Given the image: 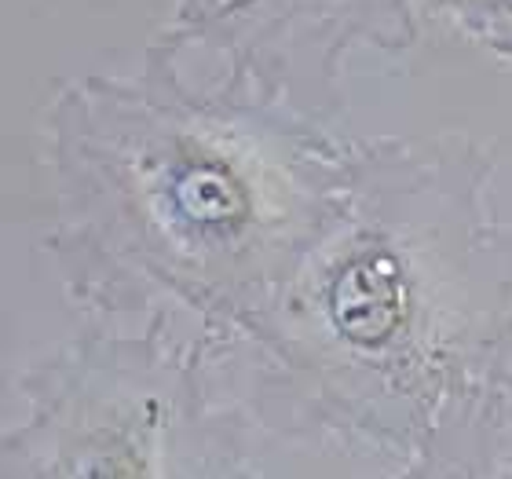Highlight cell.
Here are the masks:
<instances>
[{
  "instance_id": "3",
  "label": "cell",
  "mask_w": 512,
  "mask_h": 479,
  "mask_svg": "<svg viewBox=\"0 0 512 479\" xmlns=\"http://www.w3.org/2000/svg\"><path fill=\"white\" fill-rule=\"evenodd\" d=\"M0 479H256V428L202 333L88 330L19 373Z\"/></svg>"
},
{
  "instance_id": "4",
  "label": "cell",
  "mask_w": 512,
  "mask_h": 479,
  "mask_svg": "<svg viewBox=\"0 0 512 479\" xmlns=\"http://www.w3.org/2000/svg\"><path fill=\"white\" fill-rule=\"evenodd\" d=\"M417 0H213L165 30L183 52L205 48L264 96L333 125L344 114V70L355 52H410Z\"/></svg>"
},
{
  "instance_id": "1",
  "label": "cell",
  "mask_w": 512,
  "mask_h": 479,
  "mask_svg": "<svg viewBox=\"0 0 512 479\" xmlns=\"http://www.w3.org/2000/svg\"><path fill=\"white\" fill-rule=\"evenodd\" d=\"M180 59L161 33L132 74H85L55 92L44 249L81 311L191 315L224 344L330 227L355 139L235 74L191 85Z\"/></svg>"
},
{
  "instance_id": "8",
  "label": "cell",
  "mask_w": 512,
  "mask_h": 479,
  "mask_svg": "<svg viewBox=\"0 0 512 479\" xmlns=\"http://www.w3.org/2000/svg\"><path fill=\"white\" fill-rule=\"evenodd\" d=\"M417 4H421V15H436V11L443 8L447 0H417Z\"/></svg>"
},
{
  "instance_id": "2",
  "label": "cell",
  "mask_w": 512,
  "mask_h": 479,
  "mask_svg": "<svg viewBox=\"0 0 512 479\" xmlns=\"http://www.w3.org/2000/svg\"><path fill=\"white\" fill-rule=\"evenodd\" d=\"M209 352L256 432L406 458L512 352V220L494 209V154L465 132L355 139L330 227Z\"/></svg>"
},
{
  "instance_id": "6",
  "label": "cell",
  "mask_w": 512,
  "mask_h": 479,
  "mask_svg": "<svg viewBox=\"0 0 512 479\" xmlns=\"http://www.w3.org/2000/svg\"><path fill=\"white\" fill-rule=\"evenodd\" d=\"M436 15L502 63H512V0H447Z\"/></svg>"
},
{
  "instance_id": "7",
  "label": "cell",
  "mask_w": 512,
  "mask_h": 479,
  "mask_svg": "<svg viewBox=\"0 0 512 479\" xmlns=\"http://www.w3.org/2000/svg\"><path fill=\"white\" fill-rule=\"evenodd\" d=\"M205 4H213V0H176V15H191V11L205 8Z\"/></svg>"
},
{
  "instance_id": "5",
  "label": "cell",
  "mask_w": 512,
  "mask_h": 479,
  "mask_svg": "<svg viewBox=\"0 0 512 479\" xmlns=\"http://www.w3.org/2000/svg\"><path fill=\"white\" fill-rule=\"evenodd\" d=\"M388 479H512V352L443 406Z\"/></svg>"
}]
</instances>
